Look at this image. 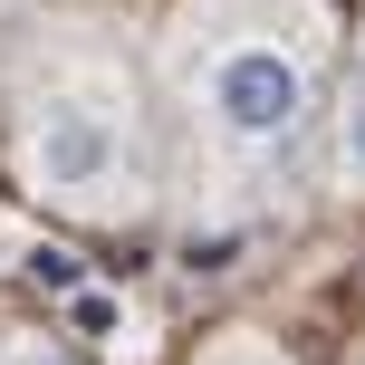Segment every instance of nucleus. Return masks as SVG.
<instances>
[{
  "mask_svg": "<svg viewBox=\"0 0 365 365\" xmlns=\"http://www.w3.org/2000/svg\"><path fill=\"white\" fill-rule=\"evenodd\" d=\"M336 173H346V182H365V77L336 96Z\"/></svg>",
  "mask_w": 365,
  "mask_h": 365,
  "instance_id": "7ed1b4c3",
  "label": "nucleus"
},
{
  "mask_svg": "<svg viewBox=\"0 0 365 365\" xmlns=\"http://www.w3.org/2000/svg\"><path fill=\"white\" fill-rule=\"evenodd\" d=\"M10 365H77V356H68V346H48V336H29V346H19Z\"/></svg>",
  "mask_w": 365,
  "mask_h": 365,
  "instance_id": "20e7f679",
  "label": "nucleus"
},
{
  "mask_svg": "<svg viewBox=\"0 0 365 365\" xmlns=\"http://www.w3.org/2000/svg\"><path fill=\"white\" fill-rule=\"evenodd\" d=\"M192 106L212 125V145L250 154V164L298 154V135L317 115V38L308 29H221L212 58L192 68Z\"/></svg>",
  "mask_w": 365,
  "mask_h": 365,
  "instance_id": "f03ea898",
  "label": "nucleus"
},
{
  "mask_svg": "<svg viewBox=\"0 0 365 365\" xmlns=\"http://www.w3.org/2000/svg\"><path fill=\"white\" fill-rule=\"evenodd\" d=\"M19 173L48 212L135 221L145 212V125L115 77H48L19 106Z\"/></svg>",
  "mask_w": 365,
  "mask_h": 365,
  "instance_id": "f257e3e1",
  "label": "nucleus"
}]
</instances>
